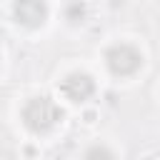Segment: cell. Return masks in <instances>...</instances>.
I'll list each match as a JSON object with an SVG mask.
<instances>
[{
	"label": "cell",
	"mask_w": 160,
	"mask_h": 160,
	"mask_svg": "<svg viewBox=\"0 0 160 160\" xmlns=\"http://www.w3.org/2000/svg\"><path fill=\"white\" fill-rule=\"evenodd\" d=\"M15 18L25 28H40L48 20V5H45V0H18Z\"/></svg>",
	"instance_id": "cell-3"
},
{
	"label": "cell",
	"mask_w": 160,
	"mask_h": 160,
	"mask_svg": "<svg viewBox=\"0 0 160 160\" xmlns=\"http://www.w3.org/2000/svg\"><path fill=\"white\" fill-rule=\"evenodd\" d=\"M60 118H62V110L50 98H32L22 108V122L32 132H45V130L55 128Z\"/></svg>",
	"instance_id": "cell-1"
},
{
	"label": "cell",
	"mask_w": 160,
	"mask_h": 160,
	"mask_svg": "<svg viewBox=\"0 0 160 160\" xmlns=\"http://www.w3.org/2000/svg\"><path fill=\"white\" fill-rule=\"evenodd\" d=\"M60 90H62V95H65L68 100L82 102V100H88V98L95 92V82H92V78L85 75V72H72V75H68V78L62 80Z\"/></svg>",
	"instance_id": "cell-4"
},
{
	"label": "cell",
	"mask_w": 160,
	"mask_h": 160,
	"mask_svg": "<svg viewBox=\"0 0 160 160\" xmlns=\"http://www.w3.org/2000/svg\"><path fill=\"white\" fill-rule=\"evenodd\" d=\"M85 160H115V155L105 148V145H92L85 152Z\"/></svg>",
	"instance_id": "cell-6"
},
{
	"label": "cell",
	"mask_w": 160,
	"mask_h": 160,
	"mask_svg": "<svg viewBox=\"0 0 160 160\" xmlns=\"http://www.w3.org/2000/svg\"><path fill=\"white\" fill-rule=\"evenodd\" d=\"M65 15H68L70 22H82V18H85V5H82L80 0H72V2L65 8Z\"/></svg>",
	"instance_id": "cell-5"
},
{
	"label": "cell",
	"mask_w": 160,
	"mask_h": 160,
	"mask_svg": "<svg viewBox=\"0 0 160 160\" xmlns=\"http://www.w3.org/2000/svg\"><path fill=\"white\" fill-rule=\"evenodd\" d=\"M105 62L110 68V72L115 75H132L140 65H142V55L140 50H135L132 45H112L105 55Z\"/></svg>",
	"instance_id": "cell-2"
}]
</instances>
